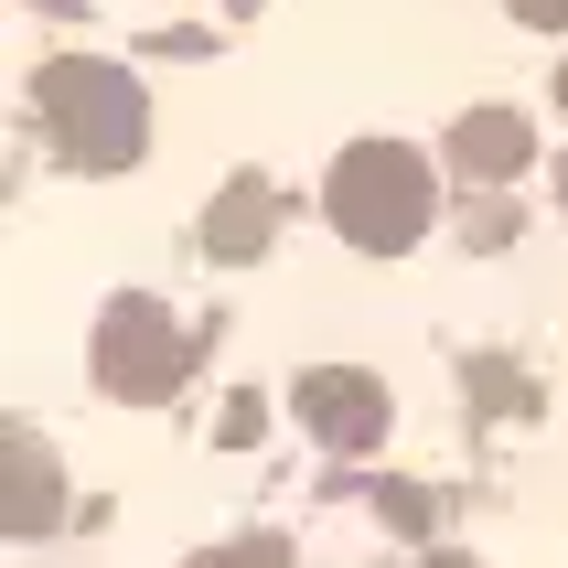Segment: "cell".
<instances>
[{"label": "cell", "instance_id": "obj_4", "mask_svg": "<svg viewBox=\"0 0 568 568\" xmlns=\"http://www.w3.org/2000/svg\"><path fill=\"white\" fill-rule=\"evenodd\" d=\"M515 22L526 32H568V0H515Z\"/></svg>", "mask_w": 568, "mask_h": 568}, {"label": "cell", "instance_id": "obj_2", "mask_svg": "<svg viewBox=\"0 0 568 568\" xmlns=\"http://www.w3.org/2000/svg\"><path fill=\"white\" fill-rule=\"evenodd\" d=\"M333 204H344V225L365 247H397L418 225V161L408 151H354L344 172H333Z\"/></svg>", "mask_w": 568, "mask_h": 568}, {"label": "cell", "instance_id": "obj_1", "mask_svg": "<svg viewBox=\"0 0 568 568\" xmlns=\"http://www.w3.org/2000/svg\"><path fill=\"white\" fill-rule=\"evenodd\" d=\"M32 108L64 129V151H75V161H140V87H129V64L64 54V64H43Z\"/></svg>", "mask_w": 568, "mask_h": 568}, {"label": "cell", "instance_id": "obj_3", "mask_svg": "<svg viewBox=\"0 0 568 568\" xmlns=\"http://www.w3.org/2000/svg\"><path fill=\"white\" fill-rule=\"evenodd\" d=\"M450 151H462V172H505V161H526V119L515 108H473L450 129Z\"/></svg>", "mask_w": 568, "mask_h": 568}, {"label": "cell", "instance_id": "obj_5", "mask_svg": "<svg viewBox=\"0 0 568 568\" xmlns=\"http://www.w3.org/2000/svg\"><path fill=\"white\" fill-rule=\"evenodd\" d=\"M558 108H568V64H558Z\"/></svg>", "mask_w": 568, "mask_h": 568}]
</instances>
